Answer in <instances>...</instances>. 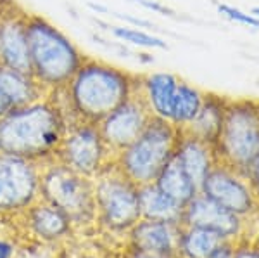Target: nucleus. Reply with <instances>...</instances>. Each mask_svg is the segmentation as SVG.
Listing matches in <instances>:
<instances>
[{
	"label": "nucleus",
	"mask_w": 259,
	"mask_h": 258,
	"mask_svg": "<svg viewBox=\"0 0 259 258\" xmlns=\"http://www.w3.org/2000/svg\"><path fill=\"white\" fill-rule=\"evenodd\" d=\"M40 199L64 211L71 222H85L95 211L94 180L54 158L41 163Z\"/></svg>",
	"instance_id": "5"
},
{
	"label": "nucleus",
	"mask_w": 259,
	"mask_h": 258,
	"mask_svg": "<svg viewBox=\"0 0 259 258\" xmlns=\"http://www.w3.org/2000/svg\"><path fill=\"white\" fill-rule=\"evenodd\" d=\"M209 258H233L232 256V253H230V249L228 248H225V246H218L214 249V251L211 253Z\"/></svg>",
	"instance_id": "29"
},
{
	"label": "nucleus",
	"mask_w": 259,
	"mask_h": 258,
	"mask_svg": "<svg viewBox=\"0 0 259 258\" xmlns=\"http://www.w3.org/2000/svg\"><path fill=\"white\" fill-rule=\"evenodd\" d=\"M26 210H28V222H30L31 229L40 238L57 239L68 234L71 220L57 206L50 205V203L38 198Z\"/></svg>",
	"instance_id": "18"
},
{
	"label": "nucleus",
	"mask_w": 259,
	"mask_h": 258,
	"mask_svg": "<svg viewBox=\"0 0 259 258\" xmlns=\"http://www.w3.org/2000/svg\"><path fill=\"white\" fill-rule=\"evenodd\" d=\"M11 109H14V106H12L9 95H7L6 89H4L2 82H0V118H2L4 115H7Z\"/></svg>",
	"instance_id": "27"
},
{
	"label": "nucleus",
	"mask_w": 259,
	"mask_h": 258,
	"mask_svg": "<svg viewBox=\"0 0 259 258\" xmlns=\"http://www.w3.org/2000/svg\"><path fill=\"white\" fill-rule=\"evenodd\" d=\"M249 12H250V14H252V16H254V18H256V19H259V6H254L252 9H250Z\"/></svg>",
	"instance_id": "35"
},
{
	"label": "nucleus",
	"mask_w": 259,
	"mask_h": 258,
	"mask_svg": "<svg viewBox=\"0 0 259 258\" xmlns=\"http://www.w3.org/2000/svg\"><path fill=\"white\" fill-rule=\"evenodd\" d=\"M178 137L180 130L177 127L166 120L152 116L142 134L116 155L114 163L139 187L152 184L166 161L173 156Z\"/></svg>",
	"instance_id": "4"
},
{
	"label": "nucleus",
	"mask_w": 259,
	"mask_h": 258,
	"mask_svg": "<svg viewBox=\"0 0 259 258\" xmlns=\"http://www.w3.org/2000/svg\"><path fill=\"white\" fill-rule=\"evenodd\" d=\"M154 184L159 187L162 193H166L169 198H173L175 201H178L183 206L199 194V189L190 180L189 173L185 172V168L180 163L178 156L175 153L162 166Z\"/></svg>",
	"instance_id": "19"
},
{
	"label": "nucleus",
	"mask_w": 259,
	"mask_h": 258,
	"mask_svg": "<svg viewBox=\"0 0 259 258\" xmlns=\"http://www.w3.org/2000/svg\"><path fill=\"white\" fill-rule=\"evenodd\" d=\"M41 163L0 153V211L26 210L40 198Z\"/></svg>",
	"instance_id": "9"
},
{
	"label": "nucleus",
	"mask_w": 259,
	"mask_h": 258,
	"mask_svg": "<svg viewBox=\"0 0 259 258\" xmlns=\"http://www.w3.org/2000/svg\"><path fill=\"white\" fill-rule=\"evenodd\" d=\"M12 256V246L7 241L0 239V258H11Z\"/></svg>",
	"instance_id": "30"
},
{
	"label": "nucleus",
	"mask_w": 259,
	"mask_h": 258,
	"mask_svg": "<svg viewBox=\"0 0 259 258\" xmlns=\"http://www.w3.org/2000/svg\"><path fill=\"white\" fill-rule=\"evenodd\" d=\"M227 106H228V101H225L221 95L206 94L197 116H195L182 132L195 137V139L204 140V142L211 144L212 148H214L216 140H218V137H220L221 127H223V118H225Z\"/></svg>",
	"instance_id": "16"
},
{
	"label": "nucleus",
	"mask_w": 259,
	"mask_h": 258,
	"mask_svg": "<svg viewBox=\"0 0 259 258\" xmlns=\"http://www.w3.org/2000/svg\"><path fill=\"white\" fill-rule=\"evenodd\" d=\"M130 2L137 4V6L144 7V9H147V11L156 12V14L169 16V18H175V14H177V12L171 9V7L164 6V4H161L159 0H130Z\"/></svg>",
	"instance_id": "25"
},
{
	"label": "nucleus",
	"mask_w": 259,
	"mask_h": 258,
	"mask_svg": "<svg viewBox=\"0 0 259 258\" xmlns=\"http://www.w3.org/2000/svg\"><path fill=\"white\" fill-rule=\"evenodd\" d=\"M95 208L104 222L111 227L123 229L135 226L142 217L139 205V186L132 182L116 166H107L94 178Z\"/></svg>",
	"instance_id": "7"
},
{
	"label": "nucleus",
	"mask_w": 259,
	"mask_h": 258,
	"mask_svg": "<svg viewBox=\"0 0 259 258\" xmlns=\"http://www.w3.org/2000/svg\"><path fill=\"white\" fill-rule=\"evenodd\" d=\"M216 9L223 18L230 19L232 23H239V24H244V26H249V28H257L259 30V19L254 18L250 12H244L239 7H233V6H228V4H216Z\"/></svg>",
	"instance_id": "24"
},
{
	"label": "nucleus",
	"mask_w": 259,
	"mask_h": 258,
	"mask_svg": "<svg viewBox=\"0 0 259 258\" xmlns=\"http://www.w3.org/2000/svg\"><path fill=\"white\" fill-rule=\"evenodd\" d=\"M235 258H259L257 251H240Z\"/></svg>",
	"instance_id": "33"
},
{
	"label": "nucleus",
	"mask_w": 259,
	"mask_h": 258,
	"mask_svg": "<svg viewBox=\"0 0 259 258\" xmlns=\"http://www.w3.org/2000/svg\"><path fill=\"white\" fill-rule=\"evenodd\" d=\"M182 78L169 71H154L139 75L137 78V92L147 104L152 116L169 122L173 109L175 94Z\"/></svg>",
	"instance_id": "13"
},
{
	"label": "nucleus",
	"mask_w": 259,
	"mask_h": 258,
	"mask_svg": "<svg viewBox=\"0 0 259 258\" xmlns=\"http://www.w3.org/2000/svg\"><path fill=\"white\" fill-rule=\"evenodd\" d=\"M200 193L227 210L233 211L235 215L245 213L252 206V198H250L247 187L230 170L221 168V166H212V170L207 173L206 180L200 187Z\"/></svg>",
	"instance_id": "12"
},
{
	"label": "nucleus",
	"mask_w": 259,
	"mask_h": 258,
	"mask_svg": "<svg viewBox=\"0 0 259 258\" xmlns=\"http://www.w3.org/2000/svg\"><path fill=\"white\" fill-rule=\"evenodd\" d=\"M139 75L102 59L87 57L64 89L49 92L66 123H99L133 95Z\"/></svg>",
	"instance_id": "1"
},
{
	"label": "nucleus",
	"mask_w": 259,
	"mask_h": 258,
	"mask_svg": "<svg viewBox=\"0 0 259 258\" xmlns=\"http://www.w3.org/2000/svg\"><path fill=\"white\" fill-rule=\"evenodd\" d=\"M212 151H214V148L211 144L204 142L200 139H195V137L180 130L175 155L178 156L180 163L183 165V168L189 173L190 180L199 189V193L207 173L214 166L212 165Z\"/></svg>",
	"instance_id": "15"
},
{
	"label": "nucleus",
	"mask_w": 259,
	"mask_h": 258,
	"mask_svg": "<svg viewBox=\"0 0 259 258\" xmlns=\"http://www.w3.org/2000/svg\"><path fill=\"white\" fill-rule=\"evenodd\" d=\"M132 258H166L162 255H156V253H147V251H140V249H137L135 255Z\"/></svg>",
	"instance_id": "31"
},
{
	"label": "nucleus",
	"mask_w": 259,
	"mask_h": 258,
	"mask_svg": "<svg viewBox=\"0 0 259 258\" xmlns=\"http://www.w3.org/2000/svg\"><path fill=\"white\" fill-rule=\"evenodd\" d=\"M221 236L218 232L207 231V229L192 227L183 236V249L190 258H209V255L220 246Z\"/></svg>",
	"instance_id": "22"
},
{
	"label": "nucleus",
	"mask_w": 259,
	"mask_h": 258,
	"mask_svg": "<svg viewBox=\"0 0 259 258\" xmlns=\"http://www.w3.org/2000/svg\"><path fill=\"white\" fill-rule=\"evenodd\" d=\"M112 156L116 158L100 134L99 125L90 122L69 125L56 153V160L89 178L107 168Z\"/></svg>",
	"instance_id": "8"
},
{
	"label": "nucleus",
	"mask_w": 259,
	"mask_h": 258,
	"mask_svg": "<svg viewBox=\"0 0 259 258\" xmlns=\"http://www.w3.org/2000/svg\"><path fill=\"white\" fill-rule=\"evenodd\" d=\"M26 18L28 12L18 4L0 12V64L31 75Z\"/></svg>",
	"instance_id": "11"
},
{
	"label": "nucleus",
	"mask_w": 259,
	"mask_h": 258,
	"mask_svg": "<svg viewBox=\"0 0 259 258\" xmlns=\"http://www.w3.org/2000/svg\"><path fill=\"white\" fill-rule=\"evenodd\" d=\"M87 7L92 9L94 12H109V9L104 6H99V4H94V2H87Z\"/></svg>",
	"instance_id": "32"
},
{
	"label": "nucleus",
	"mask_w": 259,
	"mask_h": 258,
	"mask_svg": "<svg viewBox=\"0 0 259 258\" xmlns=\"http://www.w3.org/2000/svg\"><path fill=\"white\" fill-rule=\"evenodd\" d=\"M114 18H118L124 23H128L130 26L133 28H149V30H156V24L150 23L147 19H140V18H133V16H128V14H121V12H111Z\"/></svg>",
	"instance_id": "26"
},
{
	"label": "nucleus",
	"mask_w": 259,
	"mask_h": 258,
	"mask_svg": "<svg viewBox=\"0 0 259 258\" xmlns=\"http://www.w3.org/2000/svg\"><path fill=\"white\" fill-rule=\"evenodd\" d=\"M214 149L239 172H249L259 153V104L230 102Z\"/></svg>",
	"instance_id": "6"
},
{
	"label": "nucleus",
	"mask_w": 259,
	"mask_h": 258,
	"mask_svg": "<svg viewBox=\"0 0 259 258\" xmlns=\"http://www.w3.org/2000/svg\"><path fill=\"white\" fill-rule=\"evenodd\" d=\"M109 33L114 36L116 40L121 44H128V45H135V47L142 49H168L166 40L159 39V36L147 33L140 28H133V26H111Z\"/></svg>",
	"instance_id": "23"
},
{
	"label": "nucleus",
	"mask_w": 259,
	"mask_h": 258,
	"mask_svg": "<svg viewBox=\"0 0 259 258\" xmlns=\"http://www.w3.org/2000/svg\"><path fill=\"white\" fill-rule=\"evenodd\" d=\"M150 118L152 115H150L147 104L144 102V99L135 89L132 97L119 104L97 125L106 144L109 145L114 155H118L142 134Z\"/></svg>",
	"instance_id": "10"
},
{
	"label": "nucleus",
	"mask_w": 259,
	"mask_h": 258,
	"mask_svg": "<svg viewBox=\"0 0 259 258\" xmlns=\"http://www.w3.org/2000/svg\"><path fill=\"white\" fill-rule=\"evenodd\" d=\"M26 33L31 77L47 94L64 89L89 56L52 21L40 14L28 12Z\"/></svg>",
	"instance_id": "3"
},
{
	"label": "nucleus",
	"mask_w": 259,
	"mask_h": 258,
	"mask_svg": "<svg viewBox=\"0 0 259 258\" xmlns=\"http://www.w3.org/2000/svg\"><path fill=\"white\" fill-rule=\"evenodd\" d=\"M183 218L190 222L192 227L218 232L221 238L233 234L239 229V220H237V215L233 211L218 205L211 198L204 196L202 193H199L190 203L185 205Z\"/></svg>",
	"instance_id": "14"
},
{
	"label": "nucleus",
	"mask_w": 259,
	"mask_h": 258,
	"mask_svg": "<svg viewBox=\"0 0 259 258\" xmlns=\"http://www.w3.org/2000/svg\"><path fill=\"white\" fill-rule=\"evenodd\" d=\"M133 241L140 251L169 256L175 249V232L171 224L145 220L133 231Z\"/></svg>",
	"instance_id": "20"
},
{
	"label": "nucleus",
	"mask_w": 259,
	"mask_h": 258,
	"mask_svg": "<svg viewBox=\"0 0 259 258\" xmlns=\"http://www.w3.org/2000/svg\"><path fill=\"white\" fill-rule=\"evenodd\" d=\"M249 172H250V175H252V182H254V186H256V187H257V191H259V153H257L256 160H254V163L250 165Z\"/></svg>",
	"instance_id": "28"
},
{
	"label": "nucleus",
	"mask_w": 259,
	"mask_h": 258,
	"mask_svg": "<svg viewBox=\"0 0 259 258\" xmlns=\"http://www.w3.org/2000/svg\"><path fill=\"white\" fill-rule=\"evenodd\" d=\"M204 97H206V94L199 87L182 78L178 83L177 94H175L169 123L177 127L178 130H183L197 116L200 106L204 102Z\"/></svg>",
	"instance_id": "21"
},
{
	"label": "nucleus",
	"mask_w": 259,
	"mask_h": 258,
	"mask_svg": "<svg viewBox=\"0 0 259 258\" xmlns=\"http://www.w3.org/2000/svg\"><path fill=\"white\" fill-rule=\"evenodd\" d=\"M12 6H16V0H0V12L9 9Z\"/></svg>",
	"instance_id": "34"
},
{
	"label": "nucleus",
	"mask_w": 259,
	"mask_h": 258,
	"mask_svg": "<svg viewBox=\"0 0 259 258\" xmlns=\"http://www.w3.org/2000/svg\"><path fill=\"white\" fill-rule=\"evenodd\" d=\"M139 205L142 217L168 224L178 222L185 211V206L162 193L154 182L139 187Z\"/></svg>",
	"instance_id": "17"
},
{
	"label": "nucleus",
	"mask_w": 259,
	"mask_h": 258,
	"mask_svg": "<svg viewBox=\"0 0 259 258\" xmlns=\"http://www.w3.org/2000/svg\"><path fill=\"white\" fill-rule=\"evenodd\" d=\"M66 128L61 109L47 94L0 118V153L45 163L56 158Z\"/></svg>",
	"instance_id": "2"
}]
</instances>
